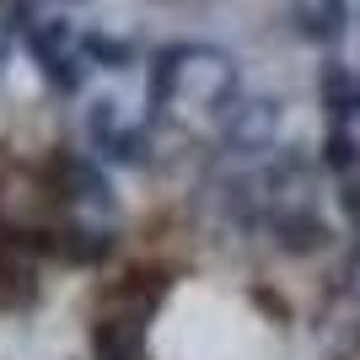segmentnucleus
Segmentation results:
<instances>
[{"mask_svg":"<svg viewBox=\"0 0 360 360\" xmlns=\"http://www.w3.org/2000/svg\"><path fill=\"white\" fill-rule=\"evenodd\" d=\"M172 285H178V269H172V264H156V258L124 264V269L103 285L97 312H129V317H146V323H150L156 307L172 296Z\"/></svg>","mask_w":360,"mask_h":360,"instance_id":"obj_2","label":"nucleus"},{"mask_svg":"<svg viewBox=\"0 0 360 360\" xmlns=\"http://www.w3.org/2000/svg\"><path fill=\"white\" fill-rule=\"evenodd\" d=\"M91 360H150V323L129 312H97L86 328Z\"/></svg>","mask_w":360,"mask_h":360,"instance_id":"obj_6","label":"nucleus"},{"mask_svg":"<svg viewBox=\"0 0 360 360\" xmlns=\"http://www.w3.org/2000/svg\"><path fill=\"white\" fill-rule=\"evenodd\" d=\"M333 280H339V290L360 307V237L345 248V258H339V274H333Z\"/></svg>","mask_w":360,"mask_h":360,"instance_id":"obj_15","label":"nucleus"},{"mask_svg":"<svg viewBox=\"0 0 360 360\" xmlns=\"http://www.w3.org/2000/svg\"><path fill=\"white\" fill-rule=\"evenodd\" d=\"M317 167L333 172L339 183L355 178L360 172V140L349 135V129H339V124H328V135H323V146H317Z\"/></svg>","mask_w":360,"mask_h":360,"instance_id":"obj_12","label":"nucleus"},{"mask_svg":"<svg viewBox=\"0 0 360 360\" xmlns=\"http://www.w3.org/2000/svg\"><path fill=\"white\" fill-rule=\"evenodd\" d=\"M91 150H97V162H103V167H119V172H140V167L150 162V135L140 129V124H119V129H113L103 146H91Z\"/></svg>","mask_w":360,"mask_h":360,"instance_id":"obj_11","label":"nucleus"},{"mask_svg":"<svg viewBox=\"0 0 360 360\" xmlns=\"http://www.w3.org/2000/svg\"><path fill=\"white\" fill-rule=\"evenodd\" d=\"M124 253V237L103 221H81V215H60L54 221V264L70 269H108Z\"/></svg>","mask_w":360,"mask_h":360,"instance_id":"obj_5","label":"nucleus"},{"mask_svg":"<svg viewBox=\"0 0 360 360\" xmlns=\"http://www.w3.org/2000/svg\"><path fill=\"white\" fill-rule=\"evenodd\" d=\"M317 103H323L328 124L349 129L360 119V70H349L345 60H323V70H317Z\"/></svg>","mask_w":360,"mask_h":360,"instance_id":"obj_8","label":"nucleus"},{"mask_svg":"<svg viewBox=\"0 0 360 360\" xmlns=\"http://www.w3.org/2000/svg\"><path fill=\"white\" fill-rule=\"evenodd\" d=\"M81 54H86V65L113 70V75L135 65V44H129V38H113V32H86V38H81Z\"/></svg>","mask_w":360,"mask_h":360,"instance_id":"obj_13","label":"nucleus"},{"mask_svg":"<svg viewBox=\"0 0 360 360\" xmlns=\"http://www.w3.org/2000/svg\"><path fill=\"white\" fill-rule=\"evenodd\" d=\"M345 22H349L345 0H301L296 16H290V32H296L301 44H323V49H333L339 38H345Z\"/></svg>","mask_w":360,"mask_h":360,"instance_id":"obj_9","label":"nucleus"},{"mask_svg":"<svg viewBox=\"0 0 360 360\" xmlns=\"http://www.w3.org/2000/svg\"><path fill=\"white\" fill-rule=\"evenodd\" d=\"M119 124L124 119H119V103H113V97H97V103L86 108V140H91V146H103Z\"/></svg>","mask_w":360,"mask_h":360,"instance_id":"obj_14","label":"nucleus"},{"mask_svg":"<svg viewBox=\"0 0 360 360\" xmlns=\"http://www.w3.org/2000/svg\"><path fill=\"white\" fill-rule=\"evenodd\" d=\"M44 194L65 210H113V178L97 156H75V150H54L44 167Z\"/></svg>","mask_w":360,"mask_h":360,"instance_id":"obj_1","label":"nucleus"},{"mask_svg":"<svg viewBox=\"0 0 360 360\" xmlns=\"http://www.w3.org/2000/svg\"><path fill=\"white\" fill-rule=\"evenodd\" d=\"M333 205H339V215H345V226L360 237V178H345L339 183V194H333Z\"/></svg>","mask_w":360,"mask_h":360,"instance_id":"obj_16","label":"nucleus"},{"mask_svg":"<svg viewBox=\"0 0 360 360\" xmlns=\"http://www.w3.org/2000/svg\"><path fill=\"white\" fill-rule=\"evenodd\" d=\"M22 44H27L32 65H38V70H49L54 60L75 54V32H70V22H65V16H38V22L22 32Z\"/></svg>","mask_w":360,"mask_h":360,"instance_id":"obj_10","label":"nucleus"},{"mask_svg":"<svg viewBox=\"0 0 360 360\" xmlns=\"http://www.w3.org/2000/svg\"><path fill=\"white\" fill-rule=\"evenodd\" d=\"M194 60H205L199 44H162L150 54V65H146V108H150V119L178 103V86H183V75H188Z\"/></svg>","mask_w":360,"mask_h":360,"instance_id":"obj_7","label":"nucleus"},{"mask_svg":"<svg viewBox=\"0 0 360 360\" xmlns=\"http://www.w3.org/2000/svg\"><path fill=\"white\" fill-rule=\"evenodd\" d=\"M264 237L274 242V253H285V258H317L333 248V226L323 221V210L312 199H296V205H274L269 210Z\"/></svg>","mask_w":360,"mask_h":360,"instance_id":"obj_4","label":"nucleus"},{"mask_svg":"<svg viewBox=\"0 0 360 360\" xmlns=\"http://www.w3.org/2000/svg\"><path fill=\"white\" fill-rule=\"evenodd\" d=\"M274 129H280L274 97H248V91H242L237 103L221 113V146H226V156H237V162H253V156L274 150Z\"/></svg>","mask_w":360,"mask_h":360,"instance_id":"obj_3","label":"nucleus"}]
</instances>
